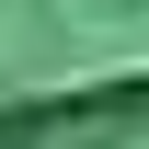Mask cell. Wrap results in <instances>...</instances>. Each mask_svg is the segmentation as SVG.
Returning <instances> with one entry per match:
<instances>
[{
	"instance_id": "6da1fadb",
	"label": "cell",
	"mask_w": 149,
	"mask_h": 149,
	"mask_svg": "<svg viewBox=\"0 0 149 149\" xmlns=\"http://www.w3.org/2000/svg\"><path fill=\"white\" fill-rule=\"evenodd\" d=\"M0 149H149V80L80 92V103H35V115H0Z\"/></svg>"
}]
</instances>
